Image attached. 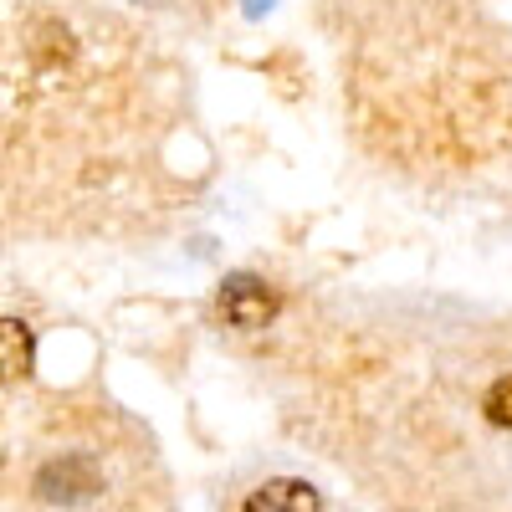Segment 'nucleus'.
<instances>
[{
	"label": "nucleus",
	"instance_id": "obj_1",
	"mask_svg": "<svg viewBox=\"0 0 512 512\" xmlns=\"http://www.w3.org/2000/svg\"><path fill=\"white\" fill-rule=\"evenodd\" d=\"M221 318L241 333H256V328H267L277 318V292L262 282V277H251V272H236L221 282Z\"/></svg>",
	"mask_w": 512,
	"mask_h": 512
},
{
	"label": "nucleus",
	"instance_id": "obj_2",
	"mask_svg": "<svg viewBox=\"0 0 512 512\" xmlns=\"http://www.w3.org/2000/svg\"><path fill=\"white\" fill-rule=\"evenodd\" d=\"M31 487H36L41 502H82V497L103 492V477H98L93 456H57V461L41 466Z\"/></svg>",
	"mask_w": 512,
	"mask_h": 512
},
{
	"label": "nucleus",
	"instance_id": "obj_3",
	"mask_svg": "<svg viewBox=\"0 0 512 512\" xmlns=\"http://www.w3.org/2000/svg\"><path fill=\"white\" fill-rule=\"evenodd\" d=\"M241 512H323V492L303 477H272L256 492H246Z\"/></svg>",
	"mask_w": 512,
	"mask_h": 512
},
{
	"label": "nucleus",
	"instance_id": "obj_4",
	"mask_svg": "<svg viewBox=\"0 0 512 512\" xmlns=\"http://www.w3.org/2000/svg\"><path fill=\"white\" fill-rule=\"evenodd\" d=\"M31 359H36V338L21 318H0V384L11 379H26L31 374Z\"/></svg>",
	"mask_w": 512,
	"mask_h": 512
},
{
	"label": "nucleus",
	"instance_id": "obj_5",
	"mask_svg": "<svg viewBox=\"0 0 512 512\" xmlns=\"http://www.w3.org/2000/svg\"><path fill=\"white\" fill-rule=\"evenodd\" d=\"M482 415L497 425V431H512V374H502L492 390L482 395Z\"/></svg>",
	"mask_w": 512,
	"mask_h": 512
},
{
	"label": "nucleus",
	"instance_id": "obj_6",
	"mask_svg": "<svg viewBox=\"0 0 512 512\" xmlns=\"http://www.w3.org/2000/svg\"><path fill=\"white\" fill-rule=\"evenodd\" d=\"M267 6H272V0H246V11H251V16H262Z\"/></svg>",
	"mask_w": 512,
	"mask_h": 512
}]
</instances>
